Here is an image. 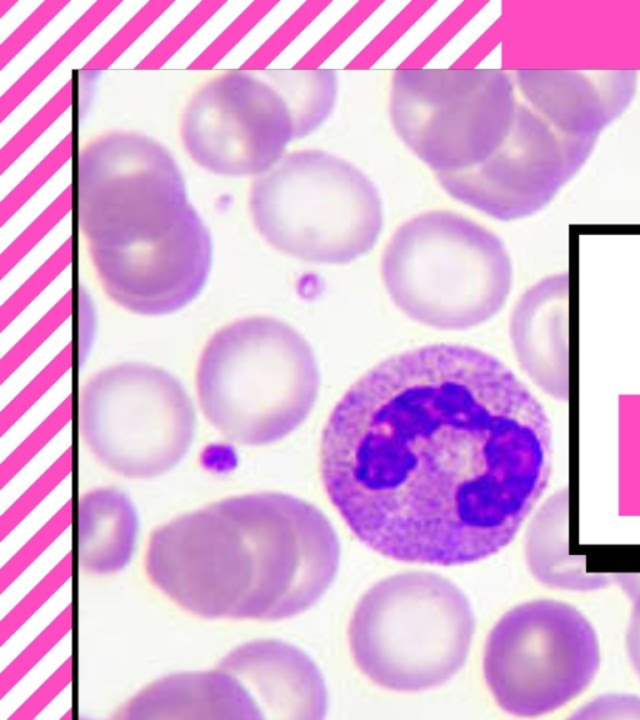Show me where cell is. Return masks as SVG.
I'll return each mask as SVG.
<instances>
[{
  "mask_svg": "<svg viewBox=\"0 0 640 720\" xmlns=\"http://www.w3.org/2000/svg\"><path fill=\"white\" fill-rule=\"evenodd\" d=\"M552 463L543 405L498 358L459 344L375 365L335 405L319 449L325 492L367 547L442 567L507 547Z\"/></svg>",
  "mask_w": 640,
  "mask_h": 720,
  "instance_id": "obj_1",
  "label": "cell"
},
{
  "mask_svg": "<svg viewBox=\"0 0 640 720\" xmlns=\"http://www.w3.org/2000/svg\"><path fill=\"white\" fill-rule=\"evenodd\" d=\"M319 380L307 340L282 320L258 315L225 325L208 340L197 392L205 418L224 438L259 447L308 418Z\"/></svg>",
  "mask_w": 640,
  "mask_h": 720,
  "instance_id": "obj_2",
  "label": "cell"
},
{
  "mask_svg": "<svg viewBox=\"0 0 640 720\" xmlns=\"http://www.w3.org/2000/svg\"><path fill=\"white\" fill-rule=\"evenodd\" d=\"M382 278L410 319L442 330L488 322L512 290L513 267L497 235L473 220L435 210L404 223L385 248Z\"/></svg>",
  "mask_w": 640,
  "mask_h": 720,
  "instance_id": "obj_3",
  "label": "cell"
},
{
  "mask_svg": "<svg viewBox=\"0 0 640 720\" xmlns=\"http://www.w3.org/2000/svg\"><path fill=\"white\" fill-rule=\"evenodd\" d=\"M474 615L457 585L432 573L382 580L359 600L348 639L365 677L394 692L447 683L467 660Z\"/></svg>",
  "mask_w": 640,
  "mask_h": 720,
  "instance_id": "obj_4",
  "label": "cell"
},
{
  "mask_svg": "<svg viewBox=\"0 0 640 720\" xmlns=\"http://www.w3.org/2000/svg\"><path fill=\"white\" fill-rule=\"evenodd\" d=\"M249 208L265 242L309 263L353 262L373 249L383 228L372 180L323 150L284 155L255 179Z\"/></svg>",
  "mask_w": 640,
  "mask_h": 720,
  "instance_id": "obj_5",
  "label": "cell"
},
{
  "mask_svg": "<svg viewBox=\"0 0 640 720\" xmlns=\"http://www.w3.org/2000/svg\"><path fill=\"white\" fill-rule=\"evenodd\" d=\"M79 420L95 458L132 479L157 478L177 467L197 429L182 383L144 363L112 365L93 375L80 394Z\"/></svg>",
  "mask_w": 640,
  "mask_h": 720,
  "instance_id": "obj_6",
  "label": "cell"
},
{
  "mask_svg": "<svg viewBox=\"0 0 640 720\" xmlns=\"http://www.w3.org/2000/svg\"><path fill=\"white\" fill-rule=\"evenodd\" d=\"M518 103L503 70L400 69L390 92L395 133L437 174L487 160L513 127Z\"/></svg>",
  "mask_w": 640,
  "mask_h": 720,
  "instance_id": "obj_7",
  "label": "cell"
},
{
  "mask_svg": "<svg viewBox=\"0 0 640 720\" xmlns=\"http://www.w3.org/2000/svg\"><path fill=\"white\" fill-rule=\"evenodd\" d=\"M599 667L593 625L558 600H533L509 610L485 645L488 688L515 717H542L563 708L590 687Z\"/></svg>",
  "mask_w": 640,
  "mask_h": 720,
  "instance_id": "obj_8",
  "label": "cell"
},
{
  "mask_svg": "<svg viewBox=\"0 0 640 720\" xmlns=\"http://www.w3.org/2000/svg\"><path fill=\"white\" fill-rule=\"evenodd\" d=\"M105 293L140 315L187 307L208 282L212 235L197 210L117 230L87 242Z\"/></svg>",
  "mask_w": 640,
  "mask_h": 720,
  "instance_id": "obj_9",
  "label": "cell"
},
{
  "mask_svg": "<svg viewBox=\"0 0 640 720\" xmlns=\"http://www.w3.org/2000/svg\"><path fill=\"white\" fill-rule=\"evenodd\" d=\"M180 135L189 157L208 172L259 177L284 157L295 127L288 103L269 80L235 70L193 94Z\"/></svg>",
  "mask_w": 640,
  "mask_h": 720,
  "instance_id": "obj_10",
  "label": "cell"
},
{
  "mask_svg": "<svg viewBox=\"0 0 640 720\" xmlns=\"http://www.w3.org/2000/svg\"><path fill=\"white\" fill-rule=\"evenodd\" d=\"M595 143L558 132L535 110L518 104L508 137L487 160L437 178L450 197L489 217L523 219L552 202L587 162Z\"/></svg>",
  "mask_w": 640,
  "mask_h": 720,
  "instance_id": "obj_11",
  "label": "cell"
},
{
  "mask_svg": "<svg viewBox=\"0 0 640 720\" xmlns=\"http://www.w3.org/2000/svg\"><path fill=\"white\" fill-rule=\"evenodd\" d=\"M517 84L530 108L558 132L598 140L637 92L633 70H519Z\"/></svg>",
  "mask_w": 640,
  "mask_h": 720,
  "instance_id": "obj_12",
  "label": "cell"
},
{
  "mask_svg": "<svg viewBox=\"0 0 640 720\" xmlns=\"http://www.w3.org/2000/svg\"><path fill=\"white\" fill-rule=\"evenodd\" d=\"M217 667L242 683L263 719L318 720L327 713L322 673L292 644L253 640L230 650Z\"/></svg>",
  "mask_w": 640,
  "mask_h": 720,
  "instance_id": "obj_13",
  "label": "cell"
},
{
  "mask_svg": "<svg viewBox=\"0 0 640 720\" xmlns=\"http://www.w3.org/2000/svg\"><path fill=\"white\" fill-rule=\"evenodd\" d=\"M567 273L530 287L510 315L509 334L520 367L557 402L569 397Z\"/></svg>",
  "mask_w": 640,
  "mask_h": 720,
  "instance_id": "obj_14",
  "label": "cell"
},
{
  "mask_svg": "<svg viewBox=\"0 0 640 720\" xmlns=\"http://www.w3.org/2000/svg\"><path fill=\"white\" fill-rule=\"evenodd\" d=\"M125 720H260L257 705L232 674L220 668L155 680L119 710Z\"/></svg>",
  "mask_w": 640,
  "mask_h": 720,
  "instance_id": "obj_15",
  "label": "cell"
},
{
  "mask_svg": "<svg viewBox=\"0 0 640 720\" xmlns=\"http://www.w3.org/2000/svg\"><path fill=\"white\" fill-rule=\"evenodd\" d=\"M139 517L132 500L117 488L90 490L77 509V550L85 572L108 575L132 562Z\"/></svg>",
  "mask_w": 640,
  "mask_h": 720,
  "instance_id": "obj_16",
  "label": "cell"
},
{
  "mask_svg": "<svg viewBox=\"0 0 640 720\" xmlns=\"http://www.w3.org/2000/svg\"><path fill=\"white\" fill-rule=\"evenodd\" d=\"M525 558L539 583L553 589L589 592L610 584L609 575L585 572L584 558L568 552V492L558 490L529 525Z\"/></svg>",
  "mask_w": 640,
  "mask_h": 720,
  "instance_id": "obj_17",
  "label": "cell"
},
{
  "mask_svg": "<svg viewBox=\"0 0 640 720\" xmlns=\"http://www.w3.org/2000/svg\"><path fill=\"white\" fill-rule=\"evenodd\" d=\"M265 75L289 105L295 139L315 132L333 112L338 90L337 74L333 70H294Z\"/></svg>",
  "mask_w": 640,
  "mask_h": 720,
  "instance_id": "obj_18",
  "label": "cell"
},
{
  "mask_svg": "<svg viewBox=\"0 0 640 720\" xmlns=\"http://www.w3.org/2000/svg\"><path fill=\"white\" fill-rule=\"evenodd\" d=\"M617 578L625 592L633 599L632 614L625 635V647L630 664L640 678V575H617Z\"/></svg>",
  "mask_w": 640,
  "mask_h": 720,
  "instance_id": "obj_19",
  "label": "cell"
},
{
  "mask_svg": "<svg viewBox=\"0 0 640 720\" xmlns=\"http://www.w3.org/2000/svg\"><path fill=\"white\" fill-rule=\"evenodd\" d=\"M618 710H634L640 714V699L634 697L599 698L583 709L584 713L618 712ZM584 714L582 718L585 717Z\"/></svg>",
  "mask_w": 640,
  "mask_h": 720,
  "instance_id": "obj_20",
  "label": "cell"
}]
</instances>
